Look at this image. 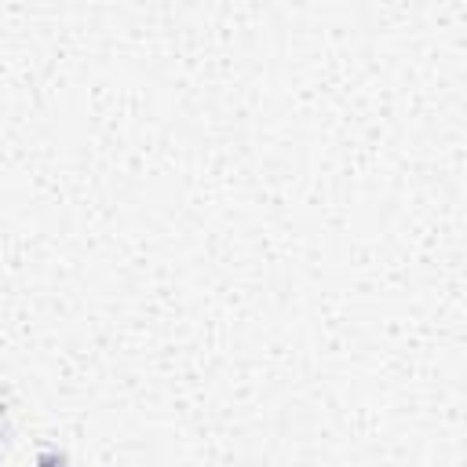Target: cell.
I'll use <instances>...</instances> for the list:
<instances>
[{
	"mask_svg": "<svg viewBox=\"0 0 467 467\" xmlns=\"http://www.w3.org/2000/svg\"><path fill=\"white\" fill-rule=\"evenodd\" d=\"M36 463H40V467H66V463H62L55 452H40V460H36Z\"/></svg>",
	"mask_w": 467,
	"mask_h": 467,
	"instance_id": "6da1fadb",
	"label": "cell"
}]
</instances>
